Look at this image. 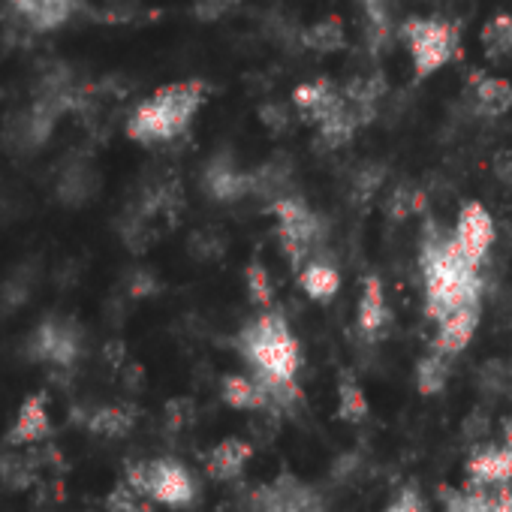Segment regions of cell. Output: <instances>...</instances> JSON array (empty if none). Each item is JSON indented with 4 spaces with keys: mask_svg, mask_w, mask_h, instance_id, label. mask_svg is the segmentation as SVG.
I'll use <instances>...</instances> for the list:
<instances>
[{
    "mask_svg": "<svg viewBox=\"0 0 512 512\" xmlns=\"http://www.w3.org/2000/svg\"><path fill=\"white\" fill-rule=\"evenodd\" d=\"M238 350L253 374L266 383L275 398H287L302 368V347L281 314H260L238 335Z\"/></svg>",
    "mask_w": 512,
    "mask_h": 512,
    "instance_id": "1",
    "label": "cell"
},
{
    "mask_svg": "<svg viewBox=\"0 0 512 512\" xmlns=\"http://www.w3.org/2000/svg\"><path fill=\"white\" fill-rule=\"evenodd\" d=\"M422 272H425V311L431 320H443L446 314L479 305V275L476 266L464 260L458 244L440 235H428L422 247Z\"/></svg>",
    "mask_w": 512,
    "mask_h": 512,
    "instance_id": "2",
    "label": "cell"
},
{
    "mask_svg": "<svg viewBox=\"0 0 512 512\" xmlns=\"http://www.w3.org/2000/svg\"><path fill=\"white\" fill-rule=\"evenodd\" d=\"M205 82L190 79V82H175L160 88L154 97H148L127 121V136L142 142V145H157L181 136L193 115L199 112L205 100Z\"/></svg>",
    "mask_w": 512,
    "mask_h": 512,
    "instance_id": "3",
    "label": "cell"
},
{
    "mask_svg": "<svg viewBox=\"0 0 512 512\" xmlns=\"http://www.w3.org/2000/svg\"><path fill=\"white\" fill-rule=\"evenodd\" d=\"M124 482L142 491L151 503L166 509H190L199 503V482L193 470L178 458H151L127 467Z\"/></svg>",
    "mask_w": 512,
    "mask_h": 512,
    "instance_id": "4",
    "label": "cell"
},
{
    "mask_svg": "<svg viewBox=\"0 0 512 512\" xmlns=\"http://www.w3.org/2000/svg\"><path fill=\"white\" fill-rule=\"evenodd\" d=\"M398 37L422 79L443 70L458 52V28L443 19H404Z\"/></svg>",
    "mask_w": 512,
    "mask_h": 512,
    "instance_id": "5",
    "label": "cell"
},
{
    "mask_svg": "<svg viewBox=\"0 0 512 512\" xmlns=\"http://www.w3.org/2000/svg\"><path fill=\"white\" fill-rule=\"evenodd\" d=\"M278 220V241L284 256L293 266H305L314 247L326 238V223L317 211H311L299 196H278L272 202Z\"/></svg>",
    "mask_w": 512,
    "mask_h": 512,
    "instance_id": "6",
    "label": "cell"
},
{
    "mask_svg": "<svg viewBox=\"0 0 512 512\" xmlns=\"http://www.w3.org/2000/svg\"><path fill=\"white\" fill-rule=\"evenodd\" d=\"M28 353L34 362L52 368H70L82 356V329L67 317H49L31 335Z\"/></svg>",
    "mask_w": 512,
    "mask_h": 512,
    "instance_id": "7",
    "label": "cell"
},
{
    "mask_svg": "<svg viewBox=\"0 0 512 512\" xmlns=\"http://www.w3.org/2000/svg\"><path fill=\"white\" fill-rule=\"evenodd\" d=\"M250 512H323V500L311 485L284 473L253 491Z\"/></svg>",
    "mask_w": 512,
    "mask_h": 512,
    "instance_id": "8",
    "label": "cell"
},
{
    "mask_svg": "<svg viewBox=\"0 0 512 512\" xmlns=\"http://www.w3.org/2000/svg\"><path fill=\"white\" fill-rule=\"evenodd\" d=\"M494 235H497V229H494V220H491L488 208L479 205V202H467L461 208V214H458L455 235H452V241L464 253V260L479 266L488 256L491 244H494Z\"/></svg>",
    "mask_w": 512,
    "mask_h": 512,
    "instance_id": "9",
    "label": "cell"
},
{
    "mask_svg": "<svg viewBox=\"0 0 512 512\" xmlns=\"http://www.w3.org/2000/svg\"><path fill=\"white\" fill-rule=\"evenodd\" d=\"M52 434V416H49V398L43 392H34L22 401L10 431H7V446L10 449H25L37 446Z\"/></svg>",
    "mask_w": 512,
    "mask_h": 512,
    "instance_id": "10",
    "label": "cell"
},
{
    "mask_svg": "<svg viewBox=\"0 0 512 512\" xmlns=\"http://www.w3.org/2000/svg\"><path fill=\"white\" fill-rule=\"evenodd\" d=\"M202 184H205L208 196L217 199V202H235V199L253 196V178H250V172L238 169L229 154H217L205 166Z\"/></svg>",
    "mask_w": 512,
    "mask_h": 512,
    "instance_id": "11",
    "label": "cell"
},
{
    "mask_svg": "<svg viewBox=\"0 0 512 512\" xmlns=\"http://www.w3.org/2000/svg\"><path fill=\"white\" fill-rule=\"evenodd\" d=\"M10 7L31 31H55L82 10L79 0H10Z\"/></svg>",
    "mask_w": 512,
    "mask_h": 512,
    "instance_id": "12",
    "label": "cell"
},
{
    "mask_svg": "<svg viewBox=\"0 0 512 512\" xmlns=\"http://www.w3.org/2000/svg\"><path fill=\"white\" fill-rule=\"evenodd\" d=\"M476 329H479V305L458 308V311L446 314L443 320H437L434 350L452 359V356H458V353H464L470 347Z\"/></svg>",
    "mask_w": 512,
    "mask_h": 512,
    "instance_id": "13",
    "label": "cell"
},
{
    "mask_svg": "<svg viewBox=\"0 0 512 512\" xmlns=\"http://www.w3.org/2000/svg\"><path fill=\"white\" fill-rule=\"evenodd\" d=\"M467 473L479 488H500L512 482V446H482L467 458Z\"/></svg>",
    "mask_w": 512,
    "mask_h": 512,
    "instance_id": "14",
    "label": "cell"
},
{
    "mask_svg": "<svg viewBox=\"0 0 512 512\" xmlns=\"http://www.w3.org/2000/svg\"><path fill=\"white\" fill-rule=\"evenodd\" d=\"M293 106L299 109V115L311 124L326 121L332 112H338L344 106V94L329 82V79H317V82H302L293 91Z\"/></svg>",
    "mask_w": 512,
    "mask_h": 512,
    "instance_id": "15",
    "label": "cell"
},
{
    "mask_svg": "<svg viewBox=\"0 0 512 512\" xmlns=\"http://www.w3.org/2000/svg\"><path fill=\"white\" fill-rule=\"evenodd\" d=\"M100 190V172L94 169V163L82 160V157H73L64 163L61 175H58V199L64 205H85L97 196Z\"/></svg>",
    "mask_w": 512,
    "mask_h": 512,
    "instance_id": "16",
    "label": "cell"
},
{
    "mask_svg": "<svg viewBox=\"0 0 512 512\" xmlns=\"http://www.w3.org/2000/svg\"><path fill=\"white\" fill-rule=\"evenodd\" d=\"M253 458V446L241 437H226L214 443L205 455V473L217 482H232L244 473Z\"/></svg>",
    "mask_w": 512,
    "mask_h": 512,
    "instance_id": "17",
    "label": "cell"
},
{
    "mask_svg": "<svg viewBox=\"0 0 512 512\" xmlns=\"http://www.w3.org/2000/svg\"><path fill=\"white\" fill-rule=\"evenodd\" d=\"M386 323H389V305H386L383 284L377 275H368L359 293V305H356V326L365 338H380Z\"/></svg>",
    "mask_w": 512,
    "mask_h": 512,
    "instance_id": "18",
    "label": "cell"
},
{
    "mask_svg": "<svg viewBox=\"0 0 512 512\" xmlns=\"http://www.w3.org/2000/svg\"><path fill=\"white\" fill-rule=\"evenodd\" d=\"M220 395L226 401V407L232 410H244V413H256L266 410L272 404V392L266 389V383L260 377H244V374H226L220 383Z\"/></svg>",
    "mask_w": 512,
    "mask_h": 512,
    "instance_id": "19",
    "label": "cell"
},
{
    "mask_svg": "<svg viewBox=\"0 0 512 512\" xmlns=\"http://www.w3.org/2000/svg\"><path fill=\"white\" fill-rule=\"evenodd\" d=\"M470 88H473V106L479 109V115L500 118V115H506L512 109V85L506 79L473 73Z\"/></svg>",
    "mask_w": 512,
    "mask_h": 512,
    "instance_id": "20",
    "label": "cell"
},
{
    "mask_svg": "<svg viewBox=\"0 0 512 512\" xmlns=\"http://www.w3.org/2000/svg\"><path fill=\"white\" fill-rule=\"evenodd\" d=\"M362 10V34L368 40V46L377 52L389 43L392 31H395V16H398V4L395 0H359Z\"/></svg>",
    "mask_w": 512,
    "mask_h": 512,
    "instance_id": "21",
    "label": "cell"
},
{
    "mask_svg": "<svg viewBox=\"0 0 512 512\" xmlns=\"http://www.w3.org/2000/svg\"><path fill=\"white\" fill-rule=\"evenodd\" d=\"M136 425V413L133 407H124V404H106V407H97L85 416V428L97 437H127Z\"/></svg>",
    "mask_w": 512,
    "mask_h": 512,
    "instance_id": "22",
    "label": "cell"
},
{
    "mask_svg": "<svg viewBox=\"0 0 512 512\" xmlns=\"http://www.w3.org/2000/svg\"><path fill=\"white\" fill-rule=\"evenodd\" d=\"M299 284H302V290L308 293V299L326 305V302H332V299L338 296V290H341V275H338V269H335L332 263H326V260H311V263H305Z\"/></svg>",
    "mask_w": 512,
    "mask_h": 512,
    "instance_id": "23",
    "label": "cell"
},
{
    "mask_svg": "<svg viewBox=\"0 0 512 512\" xmlns=\"http://www.w3.org/2000/svg\"><path fill=\"white\" fill-rule=\"evenodd\" d=\"M299 43L308 49V52H317V55H335L347 46V31H344V22L329 16V19H320L314 22L311 28L302 31Z\"/></svg>",
    "mask_w": 512,
    "mask_h": 512,
    "instance_id": "24",
    "label": "cell"
},
{
    "mask_svg": "<svg viewBox=\"0 0 512 512\" xmlns=\"http://www.w3.org/2000/svg\"><path fill=\"white\" fill-rule=\"evenodd\" d=\"M34 281H37V272L28 269V266H19L4 284H0V314H13V311H19V308L31 299Z\"/></svg>",
    "mask_w": 512,
    "mask_h": 512,
    "instance_id": "25",
    "label": "cell"
},
{
    "mask_svg": "<svg viewBox=\"0 0 512 512\" xmlns=\"http://www.w3.org/2000/svg\"><path fill=\"white\" fill-rule=\"evenodd\" d=\"M479 40H482V49L491 61L509 58L512 55V16L497 13L494 19H488Z\"/></svg>",
    "mask_w": 512,
    "mask_h": 512,
    "instance_id": "26",
    "label": "cell"
},
{
    "mask_svg": "<svg viewBox=\"0 0 512 512\" xmlns=\"http://www.w3.org/2000/svg\"><path fill=\"white\" fill-rule=\"evenodd\" d=\"M446 383H449V356L431 350L416 365V386L422 395H437L446 389Z\"/></svg>",
    "mask_w": 512,
    "mask_h": 512,
    "instance_id": "27",
    "label": "cell"
},
{
    "mask_svg": "<svg viewBox=\"0 0 512 512\" xmlns=\"http://www.w3.org/2000/svg\"><path fill=\"white\" fill-rule=\"evenodd\" d=\"M365 416H368V395H365V389L359 386L356 377L344 374L341 383H338V419H344L350 425H359Z\"/></svg>",
    "mask_w": 512,
    "mask_h": 512,
    "instance_id": "28",
    "label": "cell"
},
{
    "mask_svg": "<svg viewBox=\"0 0 512 512\" xmlns=\"http://www.w3.org/2000/svg\"><path fill=\"white\" fill-rule=\"evenodd\" d=\"M386 211H389L392 220H410L413 214H422L425 211V193L419 187H413V184H398L389 193Z\"/></svg>",
    "mask_w": 512,
    "mask_h": 512,
    "instance_id": "29",
    "label": "cell"
},
{
    "mask_svg": "<svg viewBox=\"0 0 512 512\" xmlns=\"http://www.w3.org/2000/svg\"><path fill=\"white\" fill-rule=\"evenodd\" d=\"M244 284H247L250 302H256V305H272V299H275V281H272V275H269V269L263 263L253 260L244 269Z\"/></svg>",
    "mask_w": 512,
    "mask_h": 512,
    "instance_id": "30",
    "label": "cell"
},
{
    "mask_svg": "<svg viewBox=\"0 0 512 512\" xmlns=\"http://www.w3.org/2000/svg\"><path fill=\"white\" fill-rule=\"evenodd\" d=\"M139 10H142L139 0H103L100 19L109 25H130L139 19Z\"/></svg>",
    "mask_w": 512,
    "mask_h": 512,
    "instance_id": "31",
    "label": "cell"
},
{
    "mask_svg": "<svg viewBox=\"0 0 512 512\" xmlns=\"http://www.w3.org/2000/svg\"><path fill=\"white\" fill-rule=\"evenodd\" d=\"M383 512H428V506H425V497H422L419 485L410 482V485H404V488L386 503Z\"/></svg>",
    "mask_w": 512,
    "mask_h": 512,
    "instance_id": "32",
    "label": "cell"
},
{
    "mask_svg": "<svg viewBox=\"0 0 512 512\" xmlns=\"http://www.w3.org/2000/svg\"><path fill=\"white\" fill-rule=\"evenodd\" d=\"M238 4H241V0H196V4H193V16L199 22H220L229 13H235Z\"/></svg>",
    "mask_w": 512,
    "mask_h": 512,
    "instance_id": "33",
    "label": "cell"
},
{
    "mask_svg": "<svg viewBox=\"0 0 512 512\" xmlns=\"http://www.w3.org/2000/svg\"><path fill=\"white\" fill-rule=\"evenodd\" d=\"M380 184H383V169H380V166H362V169L356 172L353 193H356L359 199H371V196L380 190Z\"/></svg>",
    "mask_w": 512,
    "mask_h": 512,
    "instance_id": "34",
    "label": "cell"
},
{
    "mask_svg": "<svg viewBox=\"0 0 512 512\" xmlns=\"http://www.w3.org/2000/svg\"><path fill=\"white\" fill-rule=\"evenodd\" d=\"M260 118H263L266 130H272V133H284L287 124H290V112H287V106H281V103L263 106V109H260Z\"/></svg>",
    "mask_w": 512,
    "mask_h": 512,
    "instance_id": "35",
    "label": "cell"
},
{
    "mask_svg": "<svg viewBox=\"0 0 512 512\" xmlns=\"http://www.w3.org/2000/svg\"><path fill=\"white\" fill-rule=\"evenodd\" d=\"M154 290H157V281H154L151 272L139 269V272L130 278V293H133V296H151Z\"/></svg>",
    "mask_w": 512,
    "mask_h": 512,
    "instance_id": "36",
    "label": "cell"
},
{
    "mask_svg": "<svg viewBox=\"0 0 512 512\" xmlns=\"http://www.w3.org/2000/svg\"><path fill=\"white\" fill-rule=\"evenodd\" d=\"M491 169L500 181L512 184V151H497L494 160H491Z\"/></svg>",
    "mask_w": 512,
    "mask_h": 512,
    "instance_id": "37",
    "label": "cell"
},
{
    "mask_svg": "<svg viewBox=\"0 0 512 512\" xmlns=\"http://www.w3.org/2000/svg\"><path fill=\"white\" fill-rule=\"evenodd\" d=\"M485 512H512V491H497V494H488Z\"/></svg>",
    "mask_w": 512,
    "mask_h": 512,
    "instance_id": "38",
    "label": "cell"
},
{
    "mask_svg": "<svg viewBox=\"0 0 512 512\" xmlns=\"http://www.w3.org/2000/svg\"><path fill=\"white\" fill-rule=\"evenodd\" d=\"M503 443H509V446H512V416L503 422Z\"/></svg>",
    "mask_w": 512,
    "mask_h": 512,
    "instance_id": "39",
    "label": "cell"
}]
</instances>
